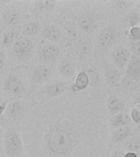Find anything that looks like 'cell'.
I'll return each mask as SVG.
<instances>
[{"label":"cell","mask_w":140,"mask_h":157,"mask_svg":"<svg viewBox=\"0 0 140 157\" xmlns=\"http://www.w3.org/2000/svg\"><path fill=\"white\" fill-rule=\"evenodd\" d=\"M40 26H39V23L37 22H30L28 23L23 27V31L25 34H28V35H34L39 32Z\"/></svg>","instance_id":"23"},{"label":"cell","mask_w":140,"mask_h":157,"mask_svg":"<svg viewBox=\"0 0 140 157\" xmlns=\"http://www.w3.org/2000/svg\"><path fill=\"white\" fill-rule=\"evenodd\" d=\"M55 4H56V1H53V0L36 2L37 7L40 10H51L53 8Z\"/></svg>","instance_id":"25"},{"label":"cell","mask_w":140,"mask_h":157,"mask_svg":"<svg viewBox=\"0 0 140 157\" xmlns=\"http://www.w3.org/2000/svg\"><path fill=\"white\" fill-rule=\"evenodd\" d=\"M136 108H137L138 110L140 111V103H139V104H138L137 106H136Z\"/></svg>","instance_id":"37"},{"label":"cell","mask_w":140,"mask_h":157,"mask_svg":"<svg viewBox=\"0 0 140 157\" xmlns=\"http://www.w3.org/2000/svg\"><path fill=\"white\" fill-rule=\"evenodd\" d=\"M105 78L107 83L110 84V85H113V84H115L120 81V74L115 69H108L105 73Z\"/></svg>","instance_id":"20"},{"label":"cell","mask_w":140,"mask_h":157,"mask_svg":"<svg viewBox=\"0 0 140 157\" xmlns=\"http://www.w3.org/2000/svg\"><path fill=\"white\" fill-rule=\"evenodd\" d=\"M59 48L55 44H47L42 48L41 57L44 61H51L58 56Z\"/></svg>","instance_id":"12"},{"label":"cell","mask_w":140,"mask_h":157,"mask_svg":"<svg viewBox=\"0 0 140 157\" xmlns=\"http://www.w3.org/2000/svg\"><path fill=\"white\" fill-rule=\"evenodd\" d=\"M5 90L13 95H21L24 92L21 82L14 75L8 76L5 81Z\"/></svg>","instance_id":"5"},{"label":"cell","mask_w":140,"mask_h":157,"mask_svg":"<svg viewBox=\"0 0 140 157\" xmlns=\"http://www.w3.org/2000/svg\"><path fill=\"white\" fill-rule=\"evenodd\" d=\"M116 37V29L115 27H106L101 31L98 36V44L102 48H107L115 41Z\"/></svg>","instance_id":"4"},{"label":"cell","mask_w":140,"mask_h":157,"mask_svg":"<svg viewBox=\"0 0 140 157\" xmlns=\"http://www.w3.org/2000/svg\"><path fill=\"white\" fill-rule=\"evenodd\" d=\"M131 118L130 117V115L125 113H119L113 117L111 120V126L112 127H125V126H128V124H130L131 120Z\"/></svg>","instance_id":"16"},{"label":"cell","mask_w":140,"mask_h":157,"mask_svg":"<svg viewBox=\"0 0 140 157\" xmlns=\"http://www.w3.org/2000/svg\"><path fill=\"white\" fill-rule=\"evenodd\" d=\"M65 85L63 83L56 82V83H52L45 88V93L49 97H56L61 95V93L65 91Z\"/></svg>","instance_id":"17"},{"label":"cell","mask_w":140,"mask_h":157,"mask_svg":"<svg viewBox=\"0 0 140 157\" xmlns=\"http://www.w3.org/2000/svg\"><path fill=\"white\" fill-rule=\"evenodd\" d=\"M4 104H7V101H2V99L0 97V105H4Z\"/></svg>","instance_id":"36"},{"label":"cell","mask_w":140,"mask_h":157,"mask_svg":"<svg viewBox=\"0 0 140 157\" xmlns=\"http://www.w3.org/2000/svg\"><path fill=\"white\" fill-rule=\"evenodd\" d=\"M139 16H140V9H139Z\"/></svg>","instance_id":"38"},{"label":"cell","mask_w":140,"mask_h":157,"mask_svg":"<svg viewBox=\"0 0 140 157\" xmlns=\"http://www.w3.org/2000/svg\"><path fill=\"white\" fill-rule=\"evenodd\" d=\"M107 108L109 111L113 115L121 113L124 110L125 104L122 101L116 97H110L108 99Z\"/></svg>","instance_id":"13"},{"label":"cell","mask_w":140,"mask_h":157,"mask_svg":"<svg viewBox=\"0 0 140 157\" xmlns=\"http://www.w3.org/2000/svg\"><path fill=\"white\" fill-rule=\"evenodd\" d=\"M129 150L135 154L140 155V139L135 138L132 140L129 144Z\"/></svg>","instance_id":"26"},{"label":"cell","mask_w":140,"mask_h":157,"mask_svg":"<svg viewBox=\"0 0 140 157\" xmlns=\"http://www.w3.org/2000/svg\"><path fill=\"white\" fill-rule=\"evenodd\" d=\"M51 75V71L49 67L45 66H40L33 71L32 74V81L34 85L39 83H44V81L47 80Z\"/></svg>","instance_id":"8"},{"label":"cell","mask_w":140,"mask_h":157,"mask_svg":"<svg viewBox=\"0 0 140 157\" xmlns=\"http://www.w3.org/2000/svg\"><path fill=\"white\" fill-rule=\"evenodd\" d=\"M6 151L8 155H14L21 150V142L19 135L12 128H8L5 132Z\"/></svg>","instance_id":"2"},{"label":"cell","mask_w":140,"mask_h":157,"mask_svg":"<svg viewBox=\"0 0 140 157\" xmlns=\"http://www.w3.org/2000/svg\"><path fill=\"white\" fill-rule=\"evenodd\" d=\"M125 152L122 150H117L112 153L111 157H125Z\"/></svg>","instance_id":"32"},{"label":"cell","mask_w":140,"mask_h":157,"mask_svg":"<svg viewBox=\"0 0 140 157\" xmlns=\"http://www.w3.org/2000/svg\"><path fill=\"white\" fill-rule=\"evenodd\" d=\"M43 36L53 42H58L61 39V32L55 25H47L43 30Z\"/></svg>","instance_id":"14"},{"label":"cell","mask_w":140,"mask_h":157,"mask_svg":"<svg viewBox=\"0 0 140 157\" xmlns=\"http://www.w3.org/2000/svg\"><path fill=\"white\" fill-rule=\"evenodd\" d=\"M75 71H76V69L74 68L72 63L67 60L61 61V63L59 66V72L61 74V75L66 78L73 76Z\"/></svg>","instance_id":"18"},{"label":"cell","mask_w":140,"mask_h":157,"mask_svg":"<svg viewBox=\"0 0 140 157\" xmlns=\"http://www.w3.org/2000/svg\"><path fill=\"white\" fill-rule=\"evenodd\" d=\"M23 110V105L19 101H14L7 106V114L11 118H16Z\"/></svg>","instance_id":"21"},{"label":"cell","mask_w":140,"mask_h":157,"mask_svg":"<svg viewBox=\"0 0 140 157\" xmlns=\"http://www.w3.org/2000/svg\"><path fill=\"white\" fill-rule=\"evenodd\" d=\"M130 37L133 41H139L140 40V27H132L130 30Z\"/></svg>","instance_id":"27"},{"label":"cell","mask_w":140,"mask_h":157,"mask_svg":"<svg viewBox=\"0 0 140 157\" xmlns=\"http://www.w3.org/2000/svg\"><path fill=\"white\" fill-rule=\"evenodd\" d=\"M131 51L135 56H140V40L133 42L131 44Z\"/></svg>","instance_id":"30"},{"label":"cell","mask_w":140,"mask_h":157,"mask_svg":"<svg viewBox=\"0 0 140 157\" xmlns=\"http://www.w3.org/2000/svg\"><path fill=\"white\" fill-rule=\"evenodd\" d=\"M21 16L19 12L16 11H8L5 13L4 21L8 25H16L20 21Z\"/></svg>","instance_id":"22"},{"label":"cell","mask_w":140,"mask_h":157,"mask_svg":"<svg viewBox=\"0 0 140 157\" xmlns=\"http://www.w3.org/2000/svg\"><path fill=\"white\" fill-rule=\"evenodd\" d=\"M77 27L79 29L85 33H90L96 28V25L93 20L88 16H81L77 21Z\"/></svg>","instance_id":"10"},{"label":"cell","mask_w":140,"mask_h":157,"mask_svg":"<svg viewBox=\"0 0 140 157\" xmlns=\"http://www.w3.org/2000/svg\"><path fill=\"white\" fill-rule=\"evenodd\" d=\"M89 76L85 71H81L77 75L76 78V82L71 85L72 92H78V91L84 90L88 87L89 83Z\"/></svg>","instance_id":"9"},{"label":"cell","mask_w":140,"mask_h":157,"mask_svg":"<svg viewBox=\"0 0 140 157\" xmlns=\"http://www.w3.org/2000/svg\"><path fill=\"white\" fill-rule=\"evenodd\" d=\"M5 109H6V104H4V105H0V115H2Z\"/></svg>","instance_id":"35"},{"label":"cell","mask_w":140,"mask_h":157,"mask_svg":"<svg viewBox=\"0 0 140 157\" xmlns=\"http://www.w3.org/2000/svg\"><path fill=\"white\" fill-rule=\"evenodd\" d=\"M115 3L119 7H129L134 4V2L132 1H118V2H115Z\"/></svg>","instance_id":"31"},{"label":"cell","mask_w":140,"mask_h":157,"mask_svg":"<svg viewBox=\"0 0 140 157\" xmlns=\"http://www.w3.org/2000/svg\"><path fill=\"white\" fill-rule=\"evenodd\" d=\"M131 129L129 126L118 128L115 130L111 136V141L112 142H120L125 140L130 135Z\"/></svg>","instance_id":"15"},{"label":"cell","mask_w":140,"mask_h":157,"mask_svg":"<svg viewBox=\"0 0 140 157\" xmlns=\"http://www.w3.org/2000/svg\"><path fill=\"white\" fill-rule=\"evenodd\" d=\"M17 35H18V34L15 30H10V31L7 32L6 34H4L3 39H2V44H3V46H10L12 44V42L17 39Z\"/></svg>","instance_id":"24"},{"label":"cell","mask_w":140,"mask_h":157,"mask_svg":"<svg viewBox=\"0 0 140 157\" xmlns=\"http://www.w3.org/2000/svg\"><path fill=\"white\" fill-rule=\"evenodd\" d=\"M5 61H5L4 54L0 52V71H1V70H2L3 67H4Z\"/></svg>","instance_id":"33"},{"label":"cell","mask_w":140,"mask_h":157,"mask_svg":"<svg viewBox=\"0 0 140 157\" xmlns=\"http://www.w3.org/2000/svg\"><path fill=\"white\" fill-rule=\"evenodd\" d=\"M140 24V16L137 12H134L130 17V25L131 28L136 27Z\"/></svg>","instance_id":"28"},{"label":"cell","mask_w":140,"mask_h":157,"mask_svg":"<svg viewBox=\"0 0 140 157\" xmlns=\"http://www.w3.org/2000/svg\"><path fill=\"white\" fill-rule=\"evenodd\" d=\"M65 32H66L67 39L71 40V41L76 40L80 36V29L77 27V25L71 23V22H68L65 25Z\"/></svg>","instance_id":"19"},{"label":"cell","mask_w":140,"mask_h":157,"mask_svg":"<svg viewBox=\"0 0 140 157\" xmlns=\"http://www.w3.org/2000/svg\"><path fill=\"white\" fill-rule=\"evenodd\" d=\"M33 50V44L27 38H20L13 44V51L18 57H27Z\"/></svg>","instance_id":"3"},{"label":"cell","mask_w":140,"mask_h":157,"mask_svg":"<svg viewBox=\"0 0 140 157\" xmlns=\"http://www.w3.org/2000/svg\"><path fill=\"white\" fill-rule=\"evenodd\" d=\"M47 146L56 155H66L72 151L76 142L73 129L66 124L53 125L47 133Z\"/></svg>","instance_id":"1"},{"label":"cell","mask_w":140,"mask_h":157,"mask_svg":"<svg viewBox=\"0 0 140 157\" xmlns=\"http://www.w3.org/2000/svg\"><path fill=\"white\" fill-rule=\"evenodd\" d=\"M126 76L134 82L140 81V59L133 56L128 65Z\"/></svg>","instance_id":"6"},{"label":"cell","mask_w":140,"mask_h":157,"mask_svg":"<svg viewBox=\"0 0 140 157\" xmlns=\"http://www.w3.org/2000/svg\"><path fill=\"white\" fill-rule=\"evenodd\" d=\"M125 157H138V155L134 153V152L128 151L127 153H125Z\"/></svg>","instance_id":"34"},{"label":"cell","mask_w":140,"mask_h":157,"mask_svg":"<svg viewBox=\"0 0 140 157\" xmlns=\"http://www.w3.org/2000/svg\"><path fill=\"white\" fill-rule=\"evenodd\" d=\"M113 60L115 63L120 67L125 66L130 60V53L129 50L123 47H119L113 52Z\"/></svg>","instance_id":"7"},{"label":"cell","mask_w":140,"mask_h":157,"mask_svg":"<svg viewBox=\"0 0 140 157\" xmlns=\"http://www.w3.org/2000/svg\"><path fill=\"white\" fill-rule=\"evenodd\" d=\"M130 118L136 124H139L140 123V111L136 107L133 108L132 110H131Z\"/></svg>","instance_id":"29"},{"label":"cell","mask_w":140,"mask_h":157,"mask_svg":"<svg viewBox=\"0 0 140 157\" xmlns=\"http://www.w3.org/2000/svg\"><path fill=\"white\" fill-rule=\"evenodd\" d=\"M77 54L81 60H84L90 56L91 54V43L87 39H83L80 40L77 44Z\"/></svg>","instance_id":"11"}]
</instances>
